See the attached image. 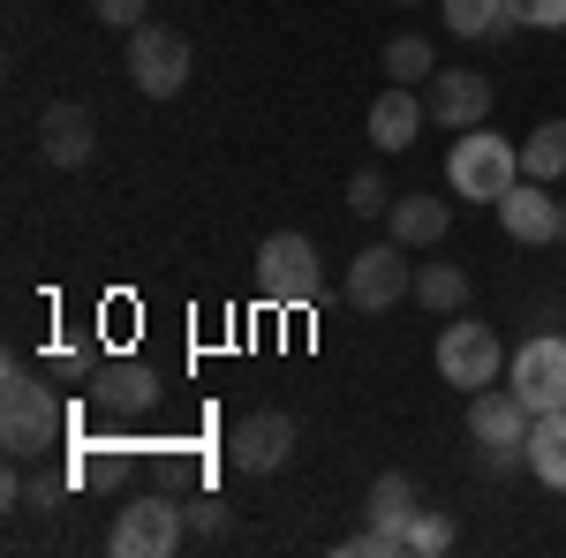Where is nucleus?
Here are the masks:
<instances>
[{"instance_id": "obj_1", "label": "nucleus", "mask_w": 566, "mask_h": 558, "mask_svg": "<svg viewBox=\"0 0 566 558\" xmlns=\"http://www.w3.org/2000/svg\"><path fill=\"white\" fill-rule=\"evenodd\" d=\"M0 445H8V461H39L45 445H61V400L23 362L0 370Z\"/></svg>"}, {"instance_id": "obj_2", "label": "nucleus", "mask_w": 566, "mask_h": 558, "mask_svg": "<svg viewBox=\"0 0 566 558\" xmlns=\"http://www.w3.org/2000/svg\"><path fill=\"white\" fill-rule=\"evenodd\" d=\"M514 181H522V144H506V136L461 129V144L446 151V189L461 204H499Z\"/></svg>"}, {"instance_id": "obj_3", "label": "nucleus", "mask_w": 566, "mask_h": 558, "mask_svg": "<svg viewBox=\"0 0 566 558\" xmlns=\"http://www.w3.org/2000/svg\"><path fill=\"white\" fill-rule=\"evenodd\" d=\"M528 400L514 386H483L469 392V445L483 453V468L506 475V468H528Z\"/></svg>"}, {"instance_id": "obj_4", "label": "nucleus", "mask_w": 566, "mask_h": 558, "mask_svg": "<svg viewBox=\"0 0 566 558\" xmlns=\"http://www.w3.org/2000/svg\"><path fill=\"white\" fill-rule=\"evenodd\" d=\"M258 295L272 309H310V302L325 295V264H317V242L310 234L280 227V234L258 242Z\"/></svg>"}, {"instance_id": "obj_5", "label": "nucleus", "mask_w": 566, "mask_h": 558, "mask_svg": "<svg viewBox=\"0 0 566 558\" xmlns=\"http://www.w3.org/2000/svg\"><path fill=\"white\" fill-rule=\"evenodd\" d=\"M181 536H189V520H181L175 498L167 491H136L129 506L114 514V528H106V551L114 558H175Z\"/></svg>"}, {"instance_id": "obj_6", "label": "nucleus", "mask_w": 566, "mask_h": 558, "mask_svg": "<svg viewBox=\"0 0 566 558\" xmlns=\"http://www.w3.org/2000/svg\"><path fill=\"white\" fill-rule=\"evenodd\" d=\"M189 69H197V53H189V39H181L175 23H136L129 31V84L144 98H181Z\"/></svg>"}, {"instance_id": "obj_7", "label": "nucleus", "mask_w": 566, "mask_h": 558, "mask_svg": "<svg viewBox=\"0 0 566 558\" xmlns=\"http://www.w3.org/2000/svg\"><path fill=\"white\" fill-rule=\"evenodd\" d=\"M499 370H506V347H499V333H491V325L453 317V325L438 333V378H446V386L483 392V386H499Z\"/></svg>"}, {"instance_id": "obj_8", "label": "nucleus", "mask_w": 566, "mask_h": 558, "mask_svg": "<svg viewBox=\"0 0 566 558\" xmlns=\"http://www.w3.org/2000/svg\"><path fill=\"white\" fill-rule=\"evenodd\" d=\"M400 295H416V264H408V242H370V250H355L348 257V302L363 309V317H378V309H392Z\"/></svg>"}, {"instance_id": "obj_9", "label": "nucleus", "mask_w": 566, "mask_h": 558, "mask_svg": "<svg viewBox=\"0 0 566 558\" xmlns=\"http://www.w3.org/2000/svg\"><path fill=\"white\" fill-rule=\"evenodd\" d=\"M506 386L528 400V415H552L566 408V333H536L506 355Z\"/></svg>"}, {"instance_id": "obj_10", "label": "nucleus", "mask_w": 566, "mask_h": 558, "mask_svg": "<svg viewBox=\"0 0 566 558\" xmlns=\"http://www.w3.org/2000/svg\"><path fill=\"white\" fill-rule=\"evenodd\" d=\"M227 461L242 475H280L295 461V415H280V408H258V415H242V423L227 430Z\"/></svg>"}, {"instance_id": "obj_11", "label": "nucleus", "mask_w": 566, "mask_h": 558, "mask_svg": "<svg viewBox=\"0 0 566 558\" xmlns=\"http://www.w3.org/2000/svg\"><path fill=\"white\" fill-rule=\"evenodd\" d=\"M491 212H499V227H506L522 250H544V242H559V197H552L536 173H522V181H514V189H506Z\"/></svg>"}, {"instance_id": "obj_12", "label": "nucleus", "mask_w": 566, "mask_h": 558, "mask_svg": "<svg viewBox=\"0 0 566 558\" xmlns=\"http://www.w3.org/2000/svg\"><path fill=\"white\" fill-rule=\"evenodd\" d=\"M423 106H431V122H446V129H483L491 122V84L483 76H469V69H438L431 91H423Z\"/></svg>"}, {"instance_id": "obj_13", "label": "nucleus", "mask_w": 566, "mask_h": 558, "mask_svg": "<svg viewBox=\"0 0 566 558\" xmlns=\"http://www.w3.org/2000/svg\"><path fill=\"white\" fill-rule=\"evenodd\" d=\"M91 144H98V122H91V106L61 98V106H45V114H39V151H45V167H84Z\"/></svg>"}, {"instance_id": "obj_14", "label": "nucleus", "mask_w": 566, "mask_h": 558, "mask_svg": "<svg viewBox=\"0 0 566 558\" xmlns=\"http://www.w3.org/2000/svg\"><path fill=\"white\" fill-rule=\"evenodd\" d=\"M423 122H431V106L416 98V84H386L370 98V144H378V151H408Z\"/></svg>"}, {"instance_id": "obj_15", "label": "nucleus", "mask_w": 566, "mask_h": 558, "mask_svg": "<svg viewBox=\"0 0 566 558\" xmlns=\"http://www.w3.org/2000/svg\"><path fill=\"white\" fill-rule=\"evenodd\" d=\"M416 506H423V498H416V483H408L400 468L370 475V491H363V520L386 528L392 544H400V558H408V520H416Z\"/></svg>"}, {"instance_id": "obj_16", "label": "nucleus", "mask_w": 566, "mask_h": 558, "mask_svg": "<svg viewBox=\"0 0 566 558\" xmlns=\"http://www.w3.org/2000/svg\"><path fill=\"white\" fill-rule=\"evenodd\" d=\"M91 400H98L106 415H144V408H159V370H144V362H106V370L91 378Z\"/></svg>"}, {"instance_id": "obj_17", "label": "nucleus", "mask_w": 566, "mask_h": 558, "mask_svg": "<svg viewBox=\"0 0 566 558\" xmlns=\"http://www.w3.org/2000/svg\"><path fill=\"white\" fill-rule=\"evenodd\" d=\"M386 227H392V242H408V250H438L446 227H453V212H446L438 197H392Z\"/></svg>"}, {"instance_id": "obj_18", "label": "nucleus", "mask_w": 566, "mask_h": 558, "mask_svg": "<svg viewBox=\"0 0 566 558\" xmlns=\"http://www.w3.org/2000/svg\"><path fill=\"white\" fill-rule=\"evenodd\" d=\"M528 475H536L544 491H566V408H552V415L528 423Z\"/></svg>"}, {"instance_id": "obj_19", "label": "nucleus", "mask_w": 566, "mask_h": 558, "mask_svg": "<svg viewBox=\"0 0 566 558\" xmlns=\"http://www.w3.org/2000/svg\"><path fill=\"white\" fill-rule=\"evenodd\" d=\"M438 8H446V31H453V39L491 45V39H506V31H514L506 0H438Z\"/></svg>"}, {"instance_id": "obj_20", "label": "nucleus", "mask_w": 566, "mask_h": 558, "mask_svg": "<svg viewBox=\"0 0 566 558\" xmlns=\"http://www.w3.org/2000/svg\"><path fill=\"white\" fill-rule=\"evenodd\" d=\"M416 302L438 317H461L469 309V264H416Z\"/></svg>"}, {"instance_id": "obj_21", "label": "nucleus", "mask_w": 566, "mask_h": 558, "mask_svg": "<svg viewBox=\"0 0 566 558\" xmlns=\"http://www.w3.org/2000/svg\"><path fill=\"white\" fill-rule=\"evenodd\" d=\"M522 173H536V181H559L566 173V122H536V129H528Z\"/></svg>"}, {"instance_id": "obj_22", "label": "nucleus", "mask_w": 566, "mask_h": 558, "mask_svg": "<svg viewBox=\"0 0 566 558\" xmlns=\"http://www.w3.org/2000/svg\"><path fill=\"white\" fill-rule=\"evenodd\" d=\"M386 76H392V84H431V76H438V53H431V39L400 31V39L386 45Z\"/></svg>"}, {"instance_id": "obj_23", "label": "nucleus", "mask_w": 566, "mask_h": 558, "mask_svg": "<svg viewBox=\"0 0 566 558\" xmlns=\"http://www.w3.org/2000/svg\"><path fill=\"white\" fill-rule=\"evenodd\" d=\"M446 551H453V514L416 506V520H408V558H446Z\"/></svg>"}, {"instance_id": "obj_24", "label": "nucleus", "mask_w": 566, "mask_h": 558, "mask_svg": "<svg viewBox=\"0 0 566 558\" xmlns=\"http://www.w3.org/2000/svg\"><path fill=\"white\" fill-rule=\"evenodd\" d=\"M348 212L355 219H386L392 212V189H386V173H348Z\"/></svg>"}, {"instance_id": "obj_25", "label": "nucleus", "mask_w": 566, "mask_h": 558, "mask_svg": "<svg viewBox=\"0 0 566 558\" xmlns=\"http://www.w3.org/2000/svg\"><path fill=\"white\" fill-rule=\"evenodd\" d=\"M506 15L528 31H566V0H506Z\"/></svg>"}, {"instance_id": "obj_26", "label": "nucleus", "mask_w": 566, "mask_h": 558, "mask_svg": "<svg viewBox=\"0 0 566 558\" xmlns=\"http://www.w3.org/2000/svg\"><path fill=\"white\" fill-rule=\"evenodd\" d=\"M181 520H189V528H197V536H227V506H219L212 491H197V498H189V506H181Z\"/></svg>"}, {"instance_id": "obj_27", "label": "nucleus", "mask_w": 566, "mask_h": 558, "mask_svg": "<svg viewBox=\"0 0 566 558\" xmlns=\"http://www.w3.org/2000/svg\"><path fill=\"white\" fill-rule=\"evenodd\" d=\"M340 558H400V544H392L386 528H370V520H363L348 544H340Z\"/></svg>"}, {"instance_id": "obj_28", "label": "nucleus", "mask_w": 566, "mask_h": 558, "mask_svg": "<svg viewBox=\"0 0 566 558\" xmlns=\"http://www.w3.org/2000/svg\"><path fill=\"white\" fill-rule=\"evenodd\" d=\"M91 15H98L106 31H136V23H144V0H91Z\"/></svg>"}, {"instance_id": "obj_29", "label": "nucleus", "mask_w": 566, "mask_h": 558, "mask_svg": "<svg viewBox=\"0 0 566 558\" xmlns=\"http://www.w3.org/2000/svg\"><path fill=\"white\" fill-rule=\"evenodd\" d=\"M559 242H566V204H559Z\"/></svg>"}, {"instance_id": "obj_30", "label": "nucleus", "mask_w": 566, "mask_h": 558, "mask_svg": "<svg viewBox=\"0 0 566 558\" xmlns=\"http://www.w3.org/2000/svg\"><path fill=\"white\" fill-rule=\"evenodd\" d=\"M400 8H416V0H400Z\"/></svg>"}]
</instances>
